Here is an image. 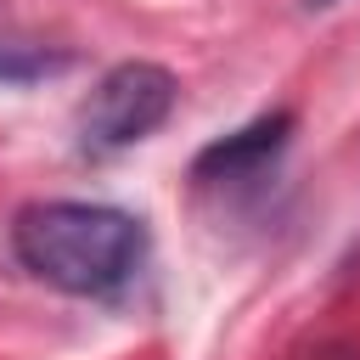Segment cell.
<instances>
[{
  "mask_svg": "<svg viewBox=\"0 0 360 360\" xmlns=\"http://www.w3.org/2000/svg\"><path fill=\"white\" fill-rule=\"evenodd\" d=\"M11 253L22 259L34 281L73 298H101V292H118L141 270L146 225L141 214L112 208V202L51 197V202H28L11 219Z\"/></svg>",
  "mask_w": 360,
  "mask_h": 360,
  "instance_id": "cell-1",
  "label": "cell"
},
{
  "mask_svg": "<svg viewBox=\"0 0 360 360\" xmlns=\"http://www.w3.org/2000/svg\"><path fill=\"white\" fill-rule=\"evenodd\" d=\"M180 101V79L163 62H118L96 79V90L79 107V146L107 158L135 141H146Z\"/></svg>",
  "mask_w": 360,
  "mask_h": 360,
  "instance_id": "cell-2",
  "label": "cell"
},
{
  "mask_svg": "<svg viewBox=\"0 0 360 360\" xmlns=\"http://www.w3.org/2000/svg\"><path fill=\"white\" fill-rule=\"evenodd\" d=\"M287 135H292V112H287V107H281V112H264V118H253V124L208 141V146L197 152L191 174H197V180H242V174L264 169V163L287 146Z\"/></svg>",
  "mask_w": 360,
  "mask_h": 360,
  "instance_id": "cell-3",
  "label": "cell"
},
{
  "mask_svg": "<svg viewBox=\"0 0 360 360\" xmlns=\"http://www.w3.org/2000/svg\"><path fill=\"white\" fill-rule=\"evenodd\" d=\"M62 62H68V56H56V51H45V45L17 39V34L0 28V84H34V79H51V73H62Z\"/></svg>",
  "mask_w": 360,
  "mask_h": 360,
  "instance_id": "cell-4",
  "label": "cell"
},
{
  "mask_svg": "<svg viewBox=\"0 0 360 360\" xmlns=\"http://www.w3.org/2000/svg\"><path fill=\"white\" fill-rule=\"evenodd\" d=\"M304 6H309V11H321V6H332V0H304Z\"/></svg>",
  "mask_w": 360,
  "mask_h": 360,
  "instance_id": "cell-5",
  "label": "cell"
}]
</instances>
